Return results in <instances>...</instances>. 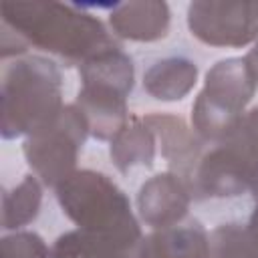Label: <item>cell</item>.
<instances>
[{"mask_svg":"<svg viewBox=\"0 0 258 258\" xmlns=\"http://www.w3.org/2000/svg\"><path fill=\"white\" fill-rule=\"evenodd\" d=\"M2 28L22 40L58 54L67 64H83L91 56L119 46L105 24L79 4L2 2Z\"/></svg>","mask_w":258,"mask_h":258,"instance_id":"6da1fadb","label":"cell"},{"mask_svg":"<svg viewBox=\"0 0 258 258\" xmlns=\"http://www.w3.org/2000/svg\"><path fill=\"white\" fill-rule=\"evenodd\" d=\"M54 189L62 212L79 230L113 242L127 256L141 242L143 236L129 198L105 173L93 169L73 171Z\"/></svg>","mask_w":258,"mask_h":258,"instance_id":"7a4b0ae2","label":"cell"},{"mask_svg":"<svg viewBox=\"0 0 258 258\" xmlns=\"http://www.w3.org/2000/svg\"><path fill=\"white\" fill-rule=\"evenodd\" d=\"M62 105V79L56 62L28 54L4 69L2 137L34 135L56 121Z\"/></svg>","mask_w":258,"mask_h":258,"instance_id":"3957f363","label":"cell"},{"mask_svg":"<svg viewBox=\"0 0 258 258\" xmlns=\"http://www.w3.org/2000/svg\"><path fill=\"white\" fill-rule=\"evenodd\" d=\"M258 81L240 56L218 60L206 75V85L191 107L196 133L214 143H224L238 131L244 109L256 93Z\"/></svg>","mask_w":258,"mask_h":258,"instance_id":"277c9868","label":"cell"},{"mask_svg":"<svg viewBox=\"0 0 258 258\" xmlns=\"http://www.w3.org/2000/svg\"><path fill=\"white\" fill-rule=\"evenodd\" d=\"M89 135V123L77 105H64L54 123L26 137L24 155L44 185L56 187L75 171L79 149Z\"/></svg>","mask_w":258,"mask_h":258,"instance_id":"5b68a950","label":"cell"},{"mask_svg":"<svg viewBox=\"0 0 258 258\" xmlns=\"http://www.w3.org/2000/svg\"><path fill=\"white\" fill-rule=\"evenodd\" d=\"M187 26L212 46H244L258 40V2H191Z\"/></svg>","mask_w":258,"mask_h":258,"instance_id":"8992f818","label":"cell"},{"mask_svg":"<svg viewBox=\"0 0 258 258\" xmlns=\"http://www.w3.org/2000/svg\"><path fill=\"white\" fill-rule=\"evenodd\" d=\"M250 161L232 141H224L200 157L185 185L196 198H224L250 189Z\"/></svg>","mask_w":258,"mask_h":258,"instance_id":"52a82bcc","label":"cell"},{"mask_svg":"<svg viewBox=\"0 0 258 258\" xmlns=\"http://www.w3.org/2000/svg\"><path fill=\"white\" fill-rule=\"evenodd\" d=\"M191 194L185 181L171 171L157 173L147 179L137 196L139 216L155 230L179 224L189 208Z\"/></svg>","mask_w":258,"mask_h":258,"instance_id":"ba28073f","label":"cell"},{"mask_svg":"<svg viewBox=\"0 0 258 258\" xmlns=\"http://www.w3.org/2000/svg\"><path fill=\"white\" fill-rule=\"evenodd\" d=\"M75 105L83 111L89 133L99 141L113 139L127 123V93L115 87L83 83Z\"/></svg>","mask_w":258,"mask_h":258,"instance_id":"9c48e42d","label":"cell"},{"mask_svg":"<svg viewBox=\"0 0 258 258\" xmlns=\"http://www.w3.org/2000/svg\"><path fill=\"white\" fill-rule=\"evenodd\" d=\"M129 258H210V236L198 222L159 228L143 236Z\"/></svg>","mask_w":258,"mask_h":258,"instance_id":"30bf717a","label":"cell"},{"mask_svg":"<svg viewBox=\"0 0 258 258\" xmlns=\"http://www.w3.org/2000/svg\"><path fill=\"white\" fill-rule=\"evenodd\" d=\"M143 121L149 125L155 139L161 143V155L187 183L200 157L204 155L202 141L196 137V133L187 129V125L179 117L153 113V115H145Z\"/></svg>","mask_w":258,"mask_h":258,"instance_id":"8fae6325","label":"cell"},{"mask_svg":"<svg viewBox=\"0 0 258 258\" xmlns=\"http://www.w3.org/2000/svg\"><path fill=\"white\" fill-rule=\"evenodd\" d=\"M109 24L121 38L137 42L159 40L169 28V6L159 0L123 2L113 8Z\"/></svg>","mask_w":258,"mask_h":258,"instance_id":"7c38bea8","label":"cell"},{"mask_svg":"<svg viewBox=\"0 0 258 258\" xmlns=\"http://www.w3.org/2000/svg\"><path fill=\"white\" fill-rule=\"evenodd\" d=\"M198 81V67L189 58L169 56L151 64L143 77L145 91L159 101L183 99Z\"/></svg>","mask_w":258,"mask_h":258,"instance_id":"4fadbf2b","label":"cell"},{"mask_svg":"<svg viewBox=\"0 0 258 258\" xmlns=\"http://www.w3.org/2000/svg\"><path fill=\"white\" fill-rule=\"evenodd\" d=\"M155 141L149 125L139 117H131L111 139V157L119 171H127L133 165L149 167L155 157Z\"/></svg>","mask_w":258,"mask_h":258,"instance_id":"5bb4252c","label":"cell"},{"mask_svg":"<svg viewBox=\"0 0 258 258\" xmlns=\"http://www.w3.org/2000/svg\"><path fill=\"white\" fill-rule=\"evenodd\" d=\"M42 187L36 175H24V179L2 196V226L6 230H14L30 224L40 210Z\"/></svg>","mask_w":258,"mask_h":258,"instance_id":"9a60e30c","label":"cell"},{"mask_svg":"<svg viewBox=\"0 0 258 258\" xmlns=\"http://www.w3.org/2000/svg\"><path fill=\"white\" fill-rule=\"evenodd\" d=\"M50 252L52 258H129L127 252L113 242L83 230H73L58 236Z\"/></svg>","mask_w":258,"mask_h":258,"instance_id":"2e32d148","label":"cell"},{"mask_svg":"<svg viewBox=\"0 0 258 258\" xmlns=\"http://www.w3.org/2000/svg\"><path fill=\"white\" fill-rule=\"evenodd\" d=\"M210 258H258V246L248 228L224 224L210 234Z\"/></svg>","mask_w":258,"mask_h":258,"instance_id":"e0dca14e","label":"cell"},{"mask_svg":"<svg viewBox=\"0 0 258 258\" xmlns=\"http://www.w3.org/2000/svg\"><path fill=\"white\" fill-rule=\"evenodd\" d=\"M2 258H52L44 240L34 232H16L0 242Z\"/></svg>","mask_w":258,"mask_h":258,"instance_id":"ac0fdd59","label":"cell"},{"mask_svg":"<svg viewBox=\"0 0 258 258\" xmlns=\"http://www.w3.org/2000/svg\"><path fill=\"white\" fill-rule=\"evenodd\" d=\"M248 232H250V236H252L254 244L258 246V206L254 208V212H252V216H250V222H248Z\"/></svg>","mask_w":258,"mask_h":258,"instance_id":"d6986e66","label":"cell"}]
</instances>
